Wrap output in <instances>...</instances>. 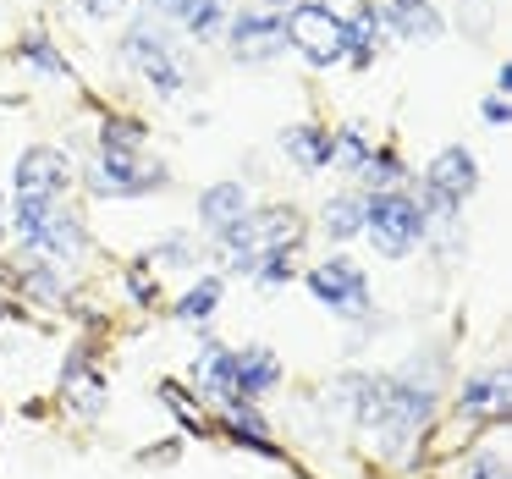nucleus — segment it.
Masks as SVG:
<instances>
[{"label":"nucleus","instance_id":"nucleus-1","mask_svg":"<svg viewBox=\"0 0 512 479\" xmlns=\"http://www.w3.org/2000/svg\"><path fill=\"white\" fill-rule=\"evenodd\" d=\"M281 39H287L303 61H314V67H336V61H347V50H353L347 23L325 6V0H292L287 23H281Z\"/></svg>","mask_w":512,"mask_h":479},{"label":"nucleus","instance_id":"nucleus-2","mask_svg":"<svg viewBox=\"0 0 512 479\" xmlns=\"http://www.w3.org/2000/svg\"><path fill=\"white\" fill-rule=\"evenodd\" d=\"M17 232L34 254H45L50 265H67L83 254V226L72 210H61V199H34V193H17Z\"/></svg>","mask_w":512,"mask_h":479},{"label":"nucleus","instance_id":"nucleus-3","mask_svg":"<svg viewBox=\"0 0 512 479\" xmlns=\"http://www.w3.org/2000/svg\"><path fill=\"white\" fill-rule=\"evenodd\" d=\"M221 243L232 248V270L254 276L259 259L287 254V248L298 243V215H292V210H259V215H248L243 210L232 226H221Z\"/></svg>","mask_w":512,"mask_h":479},{"label":"nucleus","instance_id":"nucleus-4","mask_svg":"<svg viewBox=\"0 0 512 479\" xmlns=\"http://www.w3.org/2000/svg\"><path fill=\"white\" fill-rule=\"evenodd\" d=\"M364 232L386 259H402V254H413L419 237H424V210L408 193H380V199L364 204Z\"/></svg>","mask_w":512,"mask_h":479},{"label":"nucleus","instance_id":"nucleus-5","mask_svg":"<svg viewBox=\"0 0 512 479\" xmlns=\"http://www.w3.org/2000/svg\"><path fill=\"white\" fill-rule=\"evenodd\" d=\"M309 292L325 303V309L347 314V320H358V314L369 309V281L364 270L353 265V259H325V265L309 270Z\"/></svg>","mask_w":512,"mask_h":479},{"label":"nucleus","instance_id":"nucleus-6","mask_svg":"<svg viewBox=\"0 0 512 479\" xmlns=\"http://www.w3.org/2000/svg\"><path fill=\"white\" fill-rule=\"evenodd\" d=\"M127 61H133V67H138V78H144L149 89L160 94V100H171V94L182 89V72H177V61H171L166 39H160L149 23L127 34Z\"/></svg>","mask_w":512,"mask_h":479},{"label":"nucleus","instance_id":"nucleus-7","mask_svg":"<svg viewBox=\"0 0 512 479\" xmlns=\"http://www.w3.org/2000/svg\"><path fill=\"white\" fill-rule=\"evenodd\" d=\"M72 160L61 155V149H28L23 160H17V193H34V199H61V193L72 188Z\"/></svg>","mask_w":512,"mask_h":479},{"label":"nucleus","instance_id":"nucleus-8","mask_svg":"<svg viewBox=\"0 0 512 479\" xmlns=\"http://www.w3.org/2000/svg\"><path fill=\"white\" fill-rule=\"evenodd\" d=\"M232 45H237V56H243V61H270V56H281V50H287V39H281L276 17L243 12V17H232Z\"/></svg>","mask_w":512,"mask_h":479},{"label":"nucleus","instance_id":"nucleus-9","mask_svg":"<svg viewBox=\"0 0 512 479\" xmlns=\"http://www.w3.org/2000/svg\"><path fill=\"white\" fill-rule=\"evenodd\" d=\"M276 380H281V364H276V353H270V347H248V353H237V364H232V397L237 402L265 397Z\"/></svg>","mask_w":512,"mask_h":479},{"label":"nucleus","instance_id":"nucleus-10","mask_svg":"<svg viewBox=\"0 0 512 479\" xmlns=\"http://www.w3.org/2000/svg\"><path fill=\"white\" fill-rule=\"evenodd\" d=\"M430 188L441 193V199H468V193L479 188V166L468 149H441V155L430 160Z\"/></svg>","mask_w":512,"mask_h":479},{"label":"nucleus","instance_id":"nucleus-11","mask_svg":"<svg viewBox=\"0 0 512 479\" xmlns=\"http://www.w3.org/2000/svg\"><path fill=\"white\" fill-rule=\"evenodd\" d=\"M232 364H237V353L232 347H221V342H204L199 347V358H193V380H199V391L210 402H237L232 397Z\"/></svg>","mask_w":512,"mask_h":479},{"label":"nucleus","instance_id":"nucleus-12","mask_svg":"<svg viewBox=\"0 0 512 479\" xmlns=\"http://www.w3.org/2000/svg\"><path fill=\"white\" fill-rule=\"evenodd\" d=\"M386 23L397 28L402 39H413V45H435V39H441V17H435L430 0H391Z\"/></svg>","mask_w":512,"mask_h":479},{"label":"nucleus","instance_id":"nucleus-13","mask_svg":"<svg viewBox=\"0 0 512 479\" xmlns=\"http://www.w3.org/2000/svg\"><path fill=\"white\" fill-rule=\"evenodd\" d=\"M507 369H485V375H474L463 386V413H490V419H507Z\"/></svg>","mask_w":512,"mask_h":479},{"label":"nucleus","instance_id":"nucleus-14","mask_svg":"<svg viewBox=\"0 0 512 479\" xmlns=\"http://www.w3.org/2000/svg\"><path fill=\"white\" fill-rule=\"evenodd\" d=\"M160 17H177L182 28H193L199 39H210L226 17V0H155Z\"/></svg>","mask_w":512,"mask_h":479},{"label":"nucleus","instance_id":"nucleus-15","mask_svg":"<svg viewBox=\"0 0 512 479\" xmlns=\"http://www.w3.org/2000/svg\"><path fill=\"white\" fill-rule=\"evenodd\" d=\"M281 149H287V155L298 160L303 171H320V166H331L336 138L320 133V127H287V133H281Z\"/></svg>","mask_w":512,"mask_h":479},{"label":"nucleus","instance_id":"nucleus-16","mask_svg":"<svg viewBox=\"0 0 512 479\" xmlns=\"http://www.w3.org/2000/svg\"><path fill=\"white\" fill-rule=\"evenodd\" d=\"M243 210H248V193H243V182H215V188L199 199V221L210 226V232H221V226H232Z\"/></svg>","mask_w":512,"mask_h":479},{"label":"nucleus","instance_id":"nucleus-17","mask_svg":"<svg viewBox=\"0 0 512 479\" xmlns=\"http://www.w3.org/2000/svg\"><path fill=\"white\" fill-rule=\"evenodd\" d=\"M61 380H67V397H72V408H78V413H100V402H105V386H100V380H94L83 364H78V358L67 364V375H61Z\"/></svg>","mask_w":512,"mask_h":479},{"label":"nucleus","instance_id":"nucleus-18","mask_svg":"<svg viewBox=\"0 0 512 479\" xmlns=\"http://www.w3.org/2000/svg\"><path fill=\"white\" fill-rule=\"evenodd\" d=\"M325 232L331 237H353V232H364V199H331L325 204Z\"/></svg>","mask_w":512,"mask_h":479},{"label":"nucleus","instance_id":"nucleus-19","mask_svg":"<svg viewBox=\"0 0 512 479\" xmlns=\"http://www.w3.org/2000/svg\"><path fill=\"white\" fill-rule=\"evenodd\" d=\"M215 303H221V281H215V276H204L199 287H193L188 298H182L177 320H188V325H204V320L215 314Z\"/></svg>","mask_w":512,"mask_h":479},{"label":"nucleus","instance_id":"nucleus-20","mask_svg":"<svg viewBox=\"0 0 512 479\" xmlns=\"http://www.w3.org/2000/svg\"><path fill=\"white\" fill-rule=\"evenodd\" d=\"M100 149L105 155H138V149H144V127L138 122H105Z\"/></svg>","mask_w":512,"mask_h":479},{"label":"nucleus","instance_id":"nucleus-21","mask_svg":"<svg viewBox=\"0 0 512 479\" xmlns=\"http://www.w3.org/2000/svg\"><path fill=\"white\" fill-rule=\"evenodd\" d=\"M375 155V149H369V138H364V127H347L342 138H336V155L331 160H342L347 171H364V160Z\"/></svg>","mask_w":512,"mask_h":479},{"label":"nucleus","instance_id":"nucleus-22","mask_svg":"<svg viewBox=\"0 0 512 479\" xmlns=\"http://www.w3.org/2000/svg\"><path fill=\"white\" fill-rule=\"evenodd\" d=\"M358 177H364L369 188H397V182H402V166H397V155H369Z\"/></svg>","mask_w":512,"mask_h":479},{"label":"nucleus","instance_id":"nucleus-23","mask_svg":"<svg viewBox=\"0 0 512 479\" xmlns=\"http://www.w3.org/2000/svg\"><path fill=\"white\" fill-rule=\"evenodd\" d=\"M160 397L171 402V413H177V419L188 424V430H204V408H199V402H193L182 386H171V380H166V386H160Z\"/></svg>","mask_w":512,"mask_h":479},{"label":"nucleus","instance_id":"nucleus-24","mask_svg":"<svg viewBox=\"0 0 512 479\" xmlns=\"http://www.w3.org/2000/svg\"><path fill=\"white\" fill-rule=\"evenodd\" d=\"M23 56H28V61H34V67H39V72H67V61H61V56H56V50H50V45H45V39H28V45H23Z\"/></svg>","mask_w":512,"mask_h":479},{"label":"nucleus","instance_id":"nucleus-25","mask_svg":"<svg viewBox=\"0 0 512 479\" xmlns=\"http://www.w3.org/2000/svg\"><path fill=\"white\" fill-rule=\"evenodd\" d=\"M463 479H507V468L496 463V457H474V463H468V474Z\"/></svg>","mask_w":512,"mask_h":479},{"label":"nucleus","instance_id":"nucleus-26","mask_svg":"<svg viewBox=\"0 0 512 479\" xmlns=\"http://www.w3.org/2000/svg\"><path fill=\"white\" fill-rule=\"evenodd\" d=\"M127 0H89V17H116Z\"/></svg>","mask_w":512,"mask_h":479},{"label":"nucleus","instance_id":"nucleus-27","mask_svg":"<svg viewBox=\"0 0 512 479\" xmlns=\"http://www.w3.org/2000/svg\"><path fill=\"white\" fill-rule=\"evenodd\" d=\"M485 122H507V100H501V94H490V100H485Z\"/></svg>","mask_w":512,"mask_h":479},{"label":"nucleus","instance_id":"nucleus-28","mask_svg":"<svg viewBox=\"0 0 512 479\" xmlns=\"http://www.w3.org/2000/svg\"><path fill=\"white\" fill-rule=\"evenodd\" d=\"M265 6H276V12H287V6H292V0H265Z\"/></svg>","mask_w":512,"mask_h":479}]
</instances>
